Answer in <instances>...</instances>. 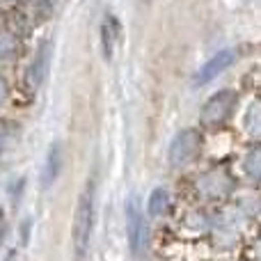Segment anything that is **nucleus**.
Listing matches in <instances>:
<instances>
[{
    "label": "nucleus",
    "instance_id": "nucleus-6",
    "mask_svg": "<svg viewBox=\"0 0 261 261\" xmlns=\"http://www.w3.org/2000/svg\"><path fill=\"white\" fill-rule=\"evenodd\" d=\"M234 60H236V50H231V48H225V50H220V53H216L206 64H202V69H199L197 73H195V85L202 87V85H206V83L216 81L222 71H227V69L234 64Z\"/></svg>",
    "mask_w": 261,
    "mask_h": 261
},
{
    "label": "nucleus",
    "instance_id": "nucleus-10",
    "mask_svg": "<svg viewBox=\"0 0 261 261\" xmlns=\"http://www.w3.org/2000/svg\"><path fill=\"white\" fill-rule=\"evenodd\" d=\"M119 39V23L113 16H108L101 23V48H103L106 60H113V50Z\"/></svg>",
    "mask_w": 261,
    "mask_h": 261
},
{
    "label": "nucleus",
    "instance_id": "nucleus-7",
    "mask_svg": "<svg viewBox=\"0 0 261 261\" xmlns=\"http://www.w3.org/2000/svg\"><path fill=\"white\" fill-rule=\"evenodd\" d=\"M48 60H50V44H44L37 48L35 58H32L30 67L25 71V83H30V90H39L41 83L46 81V73H48Z\"/></svg>",
    "mask_w": 261,
    "mask_h": 261
},
{
    "label": "nucleus",
    "instance_id": "nucleus-15",
    "mask_svg": "<svg viewBox=\"0 0 261 261\" xmlns=\"http://www.w3.org/2000/svg\"><path fill=\"white\" fill-rule=\"evenodd\" d=\"M252 254H254V259L261 261V239L254 243V248H252Z\"/></svg>",
    "mask_w": 261,
    "mask_h": 261
},
{
    "label": "nucleus",
    "instance_id": "nucleus-12",
    "mask_svg": "<svg viewBox=\"0 0 261 261\" xmlns=\"http://www.w3.org/2000/svg\"><path fill=\"white\" fill-rule=\"evenodd\" d=\"M243 170L250 179L261 181V147H254L248 151V156L243 161Z\"/></svg>",
    "mask_w": 261,
    "mask_h": 261
},
{
    "label": "nucleus",
    "instance_id": "nucleus-14",
    "mask_svg": "<svg viewBox=\"0 0 261 261\" xmlns=\"http://www.w3.org/2000/svg\"><path fill=\"white\" fill-rule=\"evenodd\" d=\"M7 96H9V85L5 81V76H0V106L7 101Z\"/></svg>",
    "mask_w": 261,
    "mask_h": 261
},
{
    "label": "nucleus",
    "instance_id": "nucleus-11",
    "mask_svg": "<svg viewBox=\"0 0 261 261\" xmlns=\"http://www.w3.org/2000/svg\"><path fill=\"white\" fill-rule=\"evenodd\" d=\"M147 208L151 216H165L167 208H170V193L165 188H156L151 193V197H149Z\"/></svg>",
    "mask_w": 261,
    "mask_h": 261
},
{
    "label": "nucleus",
    "instance_id": "nucleus-4",
    "mask_svg": "<svg viewBox=\"0 0 261 261\" xmlns=\"http://www.w3.org/2000/svg\"><path fill=\"white\" fill-rule=\"evenodd\" d=\"M195 190L204 199H222L231 193V176L222 170H208L195 179Z\"/></svg>",
    "mask_w": 261,
    "mask_h": 261
},
{
    "label": "nucleus",
    "instance_id": "nucleus-3",
    "mask_svg": "<svg viewBox=\"0 0 261 261\" xmlns=\"http://www.w3.org/2000/svg\"><path fill=\"white\" fill-rule=\"evenodd\" d=\"M202 149V138L195 128H186L172 140L170 151H167V158H170L172 167H184L188 165L190 161H195Z\"/></svg>",
    "mask_w": 261,
    "mask_h": 261
},
{
    "label": "nucleus",
    "instance_id": "nucleus-8",
    "mask_svg": "<svg viewBox=\"0 0 261 261\" xmlns=\"http://www.w3.org/2000/svg\"><path fill=\"white\" fill-rule=\"evenodd\" d=\"M64 167V149L60 142H53L46 151V163H44V176H41V184L48 188V186L55 184L60 174H62Z\"/></svg>",
    "mask_w": 261,
    "mask_h": 261
},
{
    "label": "nucleus",
    "instance_id": "nucleus-9",
    "mask_svg": "<svg viewBox=\"0 0 261 261\" xmlns=\"http://www.w3.org/2000/svg\"><path fill=\"white\" fill-rule=\"evenodd\" d=\"M21 53V39L9 28H0V64H9Z\"/></svg>",
    "mask_w": 261,
    "mask_h": 261
},
{
    "label": "nucleus",
    "instance_id": "nucleus-5",
    "mask_svg": "<svg viewBox=\"0 0 261 261\" xmlns=\"http://www.w3.org/2000/svg\"><path fill=\"white\" fill-rule=\"evenodd\" d=\"M126 227H128V243L135 254L144 250V239H147V225H144V216L138 206V199L128 197L126 202Z\"/></svg>",
    "mask_w": 261,
    "mask_h": 261
},
{
    "label": "nucleus",
    "instance_id": "nucleus-13",
    "mask_svg": "<svg viewBox=\"0 0 261 261\" xmlns=\"http://www.w3.org/2000/svg\"><path fill=\"white\" fill-rule=\"evenodd\" d=\"M245 130L254 138H261V103H252L245 113V122H243Z\"/></svg>",
    "mask_w": 261,
    "mask_h": 261
},
{
    "label": "nucleus",
    "instance_id": "nucleus-2",
    "mask_svg": "<svg viewBox=\"0 0 261 261\" xmlns=\"http://www.w3.org/2000/svg\"><path fill=\"white\" fill-rule=\"evenodd\" d=\"M236 106V92L234 90H220L202 106L199 119L204 126H220L229 119L231 110Z\"/></svg>",
    "mask_w": 261,
    "mask_h": 261
},
{
    "label": "nucleus",
    "instance_id": "nucleus-17",
    "mask_svg": "<svg viewBox=\"0 0 261 261\" xmlns=\"http://www.w3.org/2000/svg\"><path fill=\"white\" fill-rule=\"evenodd\" d=\"M5 3H21V0H5Z\"/></svg>",
    "mask_w": 261,
    "mask_h": 261
},
{
    "label": "nucleus",
    "instance_id": "nucleus-16",
    "mask_svg": "<svg viewBox=\"0 0 261 261\" xmlns=\"http://www.w3.org/2000/svg\"><path fill=\"white\" fill-rule=\"evenodd\" d=\"M0 153H3V135H0Z\"/></svg>",
    "mask_w": 261,
    "mask_h": 261
},
{
    "label": "nucleus",
    "instance_id": "nucleus-1",
    "mask_svg": "<svg viewBox=\"0 0 261 261\" xmlns=\"http://www.w3.org/2000/svg\"><path fill=\"white\" fill-rule=\"evenodd\" d=\"M94 222H96V181L90 179L85 184V188L81 190L76 216H73V252H76V261L85 259L87 250H90Z\"/></svg>",
    "mask_w": 261,
    "mask_h": 261
}]
</instances>
